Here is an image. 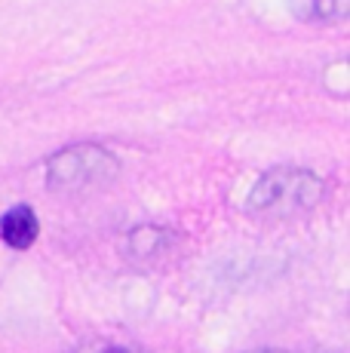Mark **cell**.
I'll use <instances>...</instances> for the list:
<instances>
[{
    "label": "cell",
    "instance_id": "obj_1",
    "mask_svg": "<svg viewBox=\"0 0 350 353\" xmlns=\"http://www.w3.org/2000/svg\"><path fill=\"white\" fill-rule=\"evenodd\" d=\"M326 196V181L301 166L267 169L249 194V209L274 215H298Z\"/></svg>",
    "mask_w": 350,
    "mask_h": 353
},
{
    "label": "cell",
    "instance_id": "obj_2",
    "mask_svg": "<svg viewBox=\"0 0 350 353\" xmlns=\"http://www.w3.org/2000/svg\"><path fill=\"white\" fill-rule=\"evenodd\" d=\"M120 169L117 157L111 151H105L102 145H68L46 160V185L56 188H86L99 185V181L114 179Z\"/></svg>",
    "mask_w": 350,
    "mask_h": 353
},
{
    "label": "cell",
    "instance_id": "obj_3",
    "mask_svg": "<svg viewBox=\"0 0 350 353\" xmlns=\"http://www.w3.org/2000/svg\"><path fill=\"white\" fill-rule=\"evenodd\" d=\"M37 236H40V221H37V212L28 203H19V206L3 212V219H0V240H3L6 246L31 249Z\"/></svg>",
    "mask_w": 350,
    "mask_h": 353
},
{
    "label": "cell",
    "instance_id": "obj_4",
    "mask_svg": "<svg viewBox=\"0 0 350 353\" xmlns=\"http://www.w3.org/2000/svg\"><path fill=\"white\" fill-rule=\"evenodd\" d=\"M71 353H145V350H138L136 344L117 341V338H92V341L77 344Z\"/></svg>",
    "mask_w": 350,
    "mask_h": 353
},
{
    "label": "cell",
    "instance_id": "obj_5",
    "mask_svg": "<svg viewBox=\"0 0 350 353\" xmlns=\"http://www.w3.org/2000/svg\"><path fill=\"white\" fill-rule=\"evenodd\" d=\"M313 12L322 19H338L341 12H344V0H313Z\"/></svg>",
    "mask_w": 350,
    "mask_h": 353
},
{
    "label": "cell",
    "instance_id": "obj_6",
    "mask_svg": "<svg viewBox=\"0 0 350 353\" xmlns=\"http://www.w3.org/2000/svg\"><path fill=\"white\" fill-rule=\"evenodd\" d=\"M252 353H286V350H252Z\"/></svg>",
    "mask_w": 350,
    "mask_h": 353
}]
</instances>
